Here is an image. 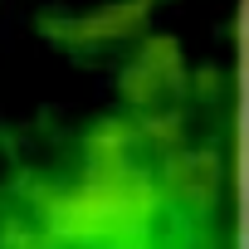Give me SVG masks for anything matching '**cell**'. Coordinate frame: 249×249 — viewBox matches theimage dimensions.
<instances>
[{
	"instance_id": "obj_2",
	"label": "cell",
	"mask_w": 249,
	"mask_h": 249,
	"mask_svg": "<svg viewBox=\"0 0 249 249\" xmlns=\"http://www.w3.org/2000/svg\"><path fill=\"white\" fill-rule=\"evenodd\" d=\"M176 83H181V49H176V39L152 35L137 49L132 69L122 73V98H127L132 107H142V112H152L161 103V93L176 88Z\"/></svg>"
},
{
	"instance_id": "obj_1",
	"label": "cell",
	"mask_w": 249,
	"mask_h": 249,
	"mask_svg": "<svg viewBox=\"0 0 249 249\" xmlns=\"http://www.w3.org/2000/svg\"><path fill=\"white\" fill-rule=\"evenodd\" d=\"M166 210L161 181L132 166L117 132H107V147H93L73 181L44 191L35 234L49 249H157Z\"/></svg>"
}]
</instances>
